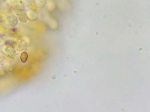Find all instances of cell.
Here are the masks:
<instances>
[{"mask_svg": "<svg viewBox=\"0 0 150 112\" xmlns=\"http://www.w3.org/2000/svg\"><path fill=\"white\" fill-rule=\"evenodd\" d=\"M2 52L7 57L14 59L16 56V52L14 48L6 47L2 49Z\"/></svg>", "mask_w": 150, "mask_h": 112, "instance_id": "obj_1", "label": "cell"}, {"mask_svg": "<svg viewBox=\"0 0 150 112\" xmlns=\"http://www.w3.org/2000/svg\"><path fill=\"white\" fill-rule=\"evenodd\" d=\"M7 20L9 25L12 27L16 26L18 22L17 18L16 15L13 14L9 15L7 16Z\"/></svg>", "mask_w": 150, "mask_h": 112, "instance_id": "obj_2", "label": "cell"}, {"mask_svg": "<svg viewBox=\"0 0 150 112\" xmlns=\"http://www.w3.org/2000/svg\"><path fill=\"white\" fill-rule=\"evenodd\" d=\"M27 43L24 39H20L17 42V45L16 46V49L18 50H24L26 47Z\"/></svg>", "mask_w": 150, "mask_h": 112, "instance_id": "obj_3", "label": "cell"}, {"mask_svg": "<svg viewBox=\"0 0 150 112\" xmlns=\"http://www.w3.org/2000/svg\"><path fill=\"white\" fill-rule=\"evenodd\" d=\"M5 45L10 47L15 48L17 45V42L12 40H6L4 42Z\"/></svg>", "mask_w": 150, "mask_h": 112, "instance_id": "obj_4", "label": "cell"}, {"mask_svg": "<svg viewBox=\"0 0 150 112\" xmlns=\"http://www.w3.org/2000/svg\"><path fill=\"white\" fill-rule=\"evenodd\" d=\"M18 17V18L20 20V21H21L22 22H26V15H24L25 14L23 13H22V12H18L17 13Z\"/></svg>", "mask_w": 150, "mask_h": 112, "instance_id": "obj_5", "label": "cell"}, {"mask_svg": "<svg viewBox=\"0 0 150 112\" xmlns=\"http://www.w3.org/2000/svg\"><path fill=\"white\" fill-rule=\"evenodd\" d=\"M28 56L26 52H23L20 56V59L22 63H26L28 60Z\"/></svg>", "mask_w": 150, "mask_h": 112, "instance_id": "obj_6", "label": "cell"}]
</instances>
